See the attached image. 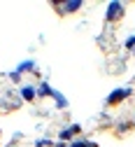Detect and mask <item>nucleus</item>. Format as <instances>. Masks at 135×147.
<instances>
[{"mask_svg": "<svg viewBox=\"0 0 135 147\" xmlns=\"http://www.w3.org/2000/svg\"><path fill=\"white\" fill-rule=\"evenodd\" d=\"M128 96H130V89H117V91H112V94L107 96V105H117V103H121Z\"/></svg>", "mask_w": 135, "mask_h": 147, "instance_id": "f257e3e1", "label": "nucleus"}, {"mask_svg": "<svg viewBox=\"0 0 135 147\" xmlns=\"http://www.w3.org/2000/svg\"><path fill=\"white\" fill-rule=\"evenodd\" d=\"M37 94H40V96H54V89H51L47 82H42L40 89H37Z\"/></svg>", "mask_w": 135, "mask_h": 147, "instance_id": "0eeeda50", "label": "nucleus"}, {"mask_svg": "<svg viewBox=\"0 0 135 147\" xmlns=\"http://www.w3.org/2000/svg\"><path fill=\"white\" fill-rule=\"evenodd\" d=\"M35 94H37V91H35L30 84H24V86H21V96H24V100H35Z\"/></svg>", "mask_w": 135, "mask_h": 147, "instance_id": "39448f33", "label": "nucleus"}, {"mask_svg": "<svg viewBox=\"0 0 135 147\" xmlns=\"http://www.w3.org/2000/svg\"><path fill=\"white\" fill-rule=\"evenodd\" d=\"M121 14H124V5L121 3H109L107 5V21L121 19Z\"/></svg>", "mask_w": 135, "mask_h": 147, "instance_id": "f03ea898", "label": "nucleus"}, {"mask_svg": "<svg viewBox=\"0 0 135 147\" xmlns=\"http://www.w3.org/2000/svg\"><path fill=\"white\" fill-rule=\"evenodd\" d=\"M49 145H51V140H49V138H40V140L35 142V147H49Z\"/></svg>", "mask_w": 135, "mask_h": 147, "instance_id": "9d476101", "label": "nucleus"}, {"mask_svg": "<svg viewBox=\"0 0 135 147\" xmlns=\"http://www.w3.org/2000/svg\"><path fill=\"white\" fill-rule=\"evenodd\" d=\"M56 147H65V145H63V142H58V145H56Z\"/></svg>", "mask_w": 135, "mask_h": 147, "instance_id": "f8f14e48", "label": "nucleus"}, {"mask_svg": "<svg viewBox=\"0 0 135 147\" xmlns=\"http://www.w3.org/2000/svg\"><path fill=\"white\" fill-rule=\"evenodd\" d=\"M54 98H56V103H58L61 107H65V105H68V100H65V98H63L61 94H56V91H54Z\"/></svg>", "mask_w": 135, "mask_h": 147, "instance_id": "1a4fd4ad", "label": "nucleus"}, {"mask_svg": "<svg viewBox=\"0 0 135 147\" xmlns=\"http://www.w3.org/2000/svg\"><path fill=\"white\" fill-rule=\"evenodd\" d=\"M79 131H82V126H79V124H72L70 128H63L58 138H61V140H70V138H72L75 133H79Z\"/></svg>", "mask_w": 135, "mask_h": 147, "instance_id": "20e7f679", "label": "nucleus"}, {"mask_svg": "<svg viewBox=\"0 0 135 147\" xmlns=\"http://www.w3.org/2000/svg\"><path fill=\"white\" fill-rule=\"evenodd\" d=\"M30 68H35V63L33 61H26V63H21V65H19V75H21V72H30Z\"/></svg>", "mask_w": 135, "mask_h": 147, "instance_id": "6e6552de", "label": "nucleus"}, {"mask_svg": "<svg viewBox=\"0 0 135 147\" xmlns=\"http://www.w3.org/2000/svg\"><path fill=\"white\" fill-rule=\"evenodd\" d=\"M126 47H128V49H133V47H135V35H130V38L126 40Z\"/></svg>", "mask_w": 135, "mask_h": 147, "instance_id": "9b49d317", "label": "nucleus"}, {"mask_svg": "<svg viewBox=\"0 0 135 147\" xmlns=\"http://www.w3.org/2000/svg\"><path fill=\"white\" fill-rule=\"evenodd\" d=\"M82 7V0H72V3H63V5H58V9H61V14H72V12H77Z\"/></svg>", "mask_w": 135, "mask_h": 147, "instance_id": "7ed1b4c3", "label": "nucleus"}, {"mask_svg": "<svg viewBox=\"0 0 135 147\" xmlns=\"http://www.w3.org/2000/svg\"><path fill=\"white\" fill-rule=\"evenodd\" d=\"M68 147H98V145L91 142V140H72Z\"/></svg>", "mask_w": 135, "mask_h": 147, "instance_id": "423d86ee", "label": "nucleus"}]
</instances>
